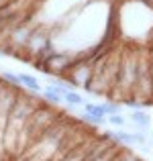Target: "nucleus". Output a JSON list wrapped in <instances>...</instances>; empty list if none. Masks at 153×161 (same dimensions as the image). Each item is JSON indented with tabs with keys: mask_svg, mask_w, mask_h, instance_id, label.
I'll use <instances>...</instances> for the list:
<instances>
[{
	"mask_svg": "<svg viewBox=\"0 0 153 161\" xmlns=\"http://www.w3.org/2000/svg\"><path fill=\"white\" fill-rule=\"evenodd\" d=\"M82 108H84V114H90V116H104L106 118V112H104V106H102V104L86 102Z\"/></svg>",
	"mask_w": 153,
	"mask_h": 161,
	"instance_id": "7",
	"label": "nucleus"
},
{
	"mask_svg": "<svg viewBox=\"0 0 153 161\" xmlns=\"http://www.w3.org/2000/svg\"><path fill=\"white\" fill-rule=\"evenodd\" d=\"M102 106H104L106 116H108V114H118L121 112V102H116V100H106V102H102Z\"/></svg>",
	"mask_w": 153,
	"mask_h": 161,
	"instance_id": "9",
	"label": "nucleus"
},
{
	"mask_svg": "<svg viewBox=\"0 0 153 161\" xmlns=\"http://www.w3.org/2000/svg\"><path fill=\"white\" fill-rule=\"evenodd\" d=\"M19 80H20V86L27 88L29 92H33V94H39V92H41V84H39V80H37L35 75H31V74H19Z\"/></svg>",
	"mask_w": 153,
	"mask_h": 161,
	"instance_id": "4",
	"label": "nucleus"
},
{
	"mask_svg": "<svg viewBox=\"0 0 153 161\" xmlns=\"http://www.w3.org/2000/svg\"><path fill=\"white\" fill-rule=\"evenodd\" d=\"M82 120L90 122V125H94V126L106 125V118H104V116H90V114H82Z\"/></svg>",
	"mask_w": 153,
	"mask_h": 161,
	"instance_id": "10",
	"label": "nucleus"
},
{
	"mask_svg": "<svg viewBox=\"0 0 153 161\" xmlns=\"http://www.w3.org/2000/svg\"><path fill=\"white\" fill-rule=\"evenodd\" d=\"M61 100H63V104H67L70 108H78V106H84V104H86L84 96L80 94L78 90H74V88H70L67 92H63V94H61Z\"/></svg>",
	"mask_w": 153,
	"mask_h": 161,
	"instance_id": "3",
	"label": "nucleus"
},
{
	"mask_svg": "<svg viewBox=\"0 0 153 161\" xmlns=\"http://www.w3.org/2000/svg\"><path fill=\"white\" fill-rule=\"evenodd\" d=\"M0 78L4 80V84L6 86H10L12 90H20V80H19V74H14V71H2L0 74Z\"/></svg>",
	"mask_w": 153,
	"mask_h": 161,
	"instance_id": "6",
	"label": "nucleus"
},
{
	"mask_svg": "<svg viewBox=\"0 0 153 161\" xmlns=\"http://www.w3.org/2000/svg\"><path fill=\"white\" fill-rule=\"evenodd\" d=\"M129 120L137 126V130L143 133H151V114H147L145 110H131Z\"/></svg>",
	"mask_w": 153,
	"mask_h": 161,
	"instance_id": "2",
	"label": "nucleus"
},
{
	"mask_svg": "<svg viewBox=\"0 0 153 161\" xmlns=\"http://www.w3.org/2000/svg\"><path fill=\"white\" fill-rule=\"evenodd\" d=\"M137 55L139 47H127L121 49V59H118V69H116V80L114 88L106 100H121L131 98L135 88V75H137Z\"/></svg>",
	"mask_w": 153,
	"mask_h": 161,
	"instance_id": "1",
	"label": "nucleus"
},
{
	"mask_svg": "<svg viewBox=\"0 0 153 161\" xmlns=\"http://www.w3.org/2000/svg\"><path fill=\"white\" fill-rule=\"evenodd\" d=\"M106 125H112V126H118V129H121V126L127 125V118L122 116L121 112L118 114H108V116H106Z\"/></svg>",
	"mask_w": 153,
	"mask_h": 161,
	"instance_id": "8",
	"label": "nucleus"
},
{
	"mask_svg": "<svg viewBox=\"0 0 153 161\" xmlns=\"http://www.w3.org/2000/svg\"><path fill=\"white\" fill-rule=\"evenodd\" d=\"M39 94L43 96V102H45V104H61V102H63V100H61V94H59V92H55L51 86L41 88Z\"/></svg>",
	"mask_w": 153,
	"mask_h": 161,
	"instance_id": "5",
	"label": "nucleus"
}]
</instances>
